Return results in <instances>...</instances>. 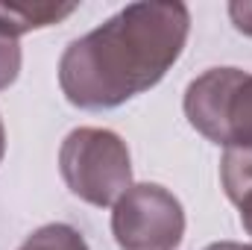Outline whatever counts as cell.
I'll return each mask as SVG.
<instances>
[{
    "mask_svg": "<svg viewBox=\"0 0 252 250\" xmlns=\"http://www.w3.org/2000/svg\"><path fill=\"white\" fill-rule=\"evenodd\" d=\"M185 118L226 150H252V74L208 68L185 88Z\"/></svg>",
    "mask_w": 252,
    "mask_h": 250,
    "instance_id": "3",
    "label": "cell"
},
{
    "mask_svg": "<svg viewBox=\"0 0 252 250\" xmlns=\"http://www.w3.org/2000/svg\"><path fill=\"white\" fill-rule=\"evenodd\" d=\"M3 153H6V129H3V121H0V162H3Z\"/></svg>",
    "mask_w": 252,
    "mask_h": 250,
    "instance_id": "12",
    "label": "cell"
},
{
    "mask_svg": "<svg viewBox=\"0 0 252 250\" xmlns=\"http://www.w3.org/2000/svg\"><path fill=\"white\" fill-rule=\"evenodd\" d=\"M18 250H88V242L70 224H44Z\"/></svg>",
    "mask_w": 252,
    "mask_h": 250,
    "instance_id": "7",
    "label": "cell"
},
{
    "mask_svg": "<svg viewBox=\"0 0 252 250\" xmlns=\"http://www.w3.org/2000/svg\"><path fill=\"white\" fill-rule=\"evenodd\" d=\"M112 236L121 250H176L185 239V209L158 183H132L112 206Z\"/></svg>",
    "mask_w": 252,
    "mask_h": 250,
    "instance_id": "4",
    "label": "cell"
},
{
    "mask_svg": "<svg viewBox=\"0 0 252 250\" xmlns=\"http://www.w3.org/2000/svg\"><path fill=\"white\" fill-rule=\"evenodd\" d=\"M59 171L73 197L91 206H115L132 186V156L126 141L103 126H76L64 135Z\"/></svg>",
    "mask_w": 252,
    "mask_h": 250,
    "instance_id": "2",
    "label": "cell"
},
{
    "mask_svg": "<svg viewBox=\"0 0 252 250\" xmlns=\"http://www.w3.org/2000/svg\"><path fill=\"white\" fill-rule=\"evenodd\" d=\"M205 250H252V245H241V242H214Z\"/></svg>",
    "mask_w": 252,
    "mask_h": 250,
    "instance_id": "11",
    "label": "cell"
},
{
    "mask_svg": "<svg viewBox=\"0 0 252 250\" xmlns=\"http://www.w3.org/2000/svg\"><path fill=\"white\" fill-rule=\"evenodd\" d=\"M188 33L190 12L185 3H129L64 47L59 59L62 94L76 109H118L164 80L182 56Z\"/></svg>",
    "mask_w": 252,
    "mask_h": 250,
    "instance_id": "1",
    "label": "cell"
},
{
    "mask_svg": "<svg viewBox=\"0 0 252 250\" xmlns=\"http://www.w3.org/2000/svg\"><path fill=\"white\" fill-rule=\"evenodd\" d=\"M21 74V44L15 36L0 30V91L9 88Z\"/></svg>",
    "mask_w": 252,
    "mask_h": 250,
    "instance_id": "8",
    "label": "cell"
},
{
    "mask_svg": "<svg viewBox=\"0 0 252 250\" xmlns=\"http://www.w3.org/2000/svg\"><path fill=\"white\" fill-rule=\"evenodd\" d=\"M76 12V3H0V30L21 39L24 33L44 30Z\"/></svg>",
    "mask_w": 252,
    "mask_h": 250,
    "instance_id": "5",
    "label": "cell"
},
{
    "mask_svg": "<svg viewBox=\"0 0 252 250\" xmlns=\"http://www.w3.org/2000/svg\"><path fill=\"white\" fill-rule=\"evenodd\" d=\"M229 18H232V24H235L238 33H244V36L252 39V0L229 3Z\"/></svg>",
    "mask_w": 252,
    "mask_h": 250,
    "instance_id": "9",
    "label": "cell"
},
{
    "mask_svg": "<svg viewBox=\"0 0 252 250\" xmlns=\"http://www.w3.org/2000/svg\"><path fill=\"white\" fill-rule=\"evenodd\" d=\"M235 206L241 209V224H244V230L252 236V191L241 200V203H235Z\"/></svg>",
    "mask_w": 252,
    "mask_h": 250,
    "instance_id": "10",
    "label": "cell"
},
{
    "mask_svg": "<svg viewBox=\"0 0 252 250\" xmlns=\"http://www.w3.org/2000/svg\"><path fill=\"white\" fill-rule=\"evenodd\" d=\"M220 180L226 197L232 203H241L252 191V150H226L220 162Z\"/></svg>",
    "mask_w": 252,
    "mask_h": 250,
    "instance_id": "6",
    "label": "cell"
}]
</instances>
